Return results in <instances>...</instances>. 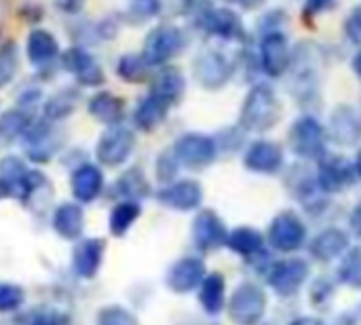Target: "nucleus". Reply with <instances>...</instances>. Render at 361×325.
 I'll use <instances>...</instances> for the list:
<instances>
[{"label":"nucleus","instance_id":"6","mask_svg":"<svg viewBox=\"0 0 361 325\" xmlns=\"http://www.w3.org/2000/svg\"><path fill=\"white\" fill-rule=\"evenodd\" d=\"M267 241L279 254H294L307 243V224L296 211H281L271 220Z\"/></svg>","mask_w":361,"mask_h":325},{"label":"nucleus","instance_id":"28","mask_svg":"<svg viewBox=\"0 0 361 325\" xmlns=\"http://www.w3.org/2000/svg\"><path fill=\"white\" fill-rule=\"evenodd\" d=\"M87 110L95 121H99L108 127L121 125L125 118V99H121L118 95H114L110 91H99L89 99Z\"/></svg>","mask_w":361,"mask_h":325},{"label":"nucleus","instance_id":"52","mask_svg":"<svg viewBox=\"0 0 361 325\" xmlns=\"http://www.w3.org/2000/svg\"><path fill=\"white\" fill-rule=\"evenodd\" d=\"M353 70H355L357 78L361 80V47H360V51L355 53V57H353Z\"/></svg>","mask_w":361,"mask_h":325},{"label":"nucleus","instance_id":"17","mask_svg":"<svg viewBox=\"0 0 361 325\" xmlns=\"http://www.w3.org/2000/svg\"><path fill=\"white\" fill-rule=\"evenodd\" d=\"M243 165H245V169H250L254 173L275 176L283 167V148L277 142L258 140V142L250 144V148L245 150Z\"/></svg>","mask_w":361,"mask_h":325},{"label":"nucleus","instance_id":"43","mask_svg":"<svg viewBox=\"0 0 361 325\" xmlns=\"http://www.w3.org/2000/svg\"><path fill=\"white\" fill-rule=\"evenodd\" d=\"M178 169H180V163L173 154V150H165L159 154L157 159V178L159 182L163 184H171L178 176Z\"/></svg>","mask_w":361,"mask_h":325},{"label":"nucleus","instance_id":"25","mask_svg":"<svg viewBox=\"0 0 361 325\" xmlns=\"http://www.w3.org/2000/svg\"><path fill=\"white\" fill-rule=\"evenodd\" d=\"M106 252V241L104 239H82L76 243L72 252V269L80 279H93L102 266Z\"/></svg>","mask_w":361,"mask_h":325},{"label":"nucleus","instance_id":"30","mask_svg":"<svg viewBox=\"0 0 361 325\" xmlns=\"http://www.w3.org/2000/svg\"><path fill=\"white\" fill-rule=\"evenodd\" d=\"M34 123V116L30 110L23 108H11L0 114V148H8L13 142L23 140L25 131Z\"/></svg>","mask_w":361,"mask_h":325},{"label":"nucleus","instance_id":"37","mask_svg":"<svg viewBox=\"0 0 361 325\" xmlns=\"http://www.w3.org/2000/svg\"><path fill=\"white\" fill-rule=\"evenodd\" d=\"M27 173H30V167L23 163V159H19L15 154L0 159V182H4L11 188L13 197H17Z\"/></svg>","mask_w":361,"mask_h":325},{"label":"nucleus","instance_id":"26","mask_svg":"<svg viewBox=\"0 0 361 325\" xmlns=\"http://www.w3.org/2000/svg\"><path fill=\"white\" fill-rule=\"evenodd\" d=\"M148 93L157 95L167 106L180 104L186 93V78H184L182 70L176 66H163L159 70V74L152 76V85H150Z\"/></svg>","mask_w":361,"mask_h":325},{"label":"nucleus","instance_id":"19","mask_svg":"<svg viewBox=\"0 0 361 325\" xmlns=\"http://www.w3.org/2000/svg\"><path fill=\"white\" fill-rule=\"evenodd\" d=\"M328 140L338 146H355L361 142V114L353 106H338L330 114Z\"/></svg>","mask_w":361,"mask_h":325},{"label":"nucleus","instance_id":"7","mask_svg":"<svg viewBox=\"0 0 361 325\" xmlns=\"http://www.w3.org/2000/svg\"><path fill=\"white\" fill-rule=\"evenodd\" d=\"M173 154L178 163L186 169H205L209 167L218 157V144L216 137L203 135V133H184L173 144Z\"/></svg>","mask_w":361,"mask_h":325},{"label":"nucleus","instance_id":"12","mask_svg":"<svg viewBox=\"0 0 361 325\" xmlns=\"http://www.w3.org/2000/svg\"><path fill=\"white\" fill-rule=\"evenodd\" d=\"M190 235H192L195 247L203 254H209L226 245L228 228L214 209H203L195 216Z\"/></svg>","mask_w":361,"mask_h":325},{"label":"nucleus","instance_id":"45","mask_svg":"<svg viewBox=\"0 0 361 325\" xmlns=\"http://www.w3.org/2000/svg\"><path fill=\"white\" fill-rule=\"evenodd\" d=\"M345 32H347V36H349L353 42L361 44V4L360 6H355L353 13L349 15V19H347V23H345Z\"/></svg>","mask_w":361,"mask_h":325},{"label":"nucleus","instance_id":"32","mask_svg":"<svg viewBox=\"0 0 361 325\" xmlns=\"http://www.w3.org/2000/svg\"><path fill=\"white\" fill-rule=\"evenodd\" d=\"M78 99H80V95H78L76 89H72V87L59 89L57 93H53L44 102V106H42V118H47L51 123H59V121L68 118L76 110Z\"/></svg>","mask_w":361,"mask_h":325},{"label":"nucleus","instance_id":"51","mask_svg":"<svg viewBox=\"0 0 361 325\" xmlns=\"http://www.w3.org/2000/svg\"><path fill=\"white\" fill-rule=\"evenodd\" d=\"M290 325H324L322 321H317V319H313V317H298V319H294Z\"/></svg>","mask_w":361,"mask_h":325},{"label":"nucleus","instance_id":"4","mask_svg":"<svg viewBox=\"0 0 361 325\" xmlns=\"http://www.w3.org/2000/svg\"><path fill=\"white\" fill-rule=\"evenodd\" d=\"M184 47H186L184 32L176 25L163 23L146 34L142 57L150 68H159V66H167L173 57H178L184 51Z\"/></svg>","mask_w":361,"mask_h":325},{"label":"nucleus","instance_id":"3","mask_svg":"<svg viewBox=\"0 0 361 325\" xmlns=\"http://www.w3.org/2000/svg\"><path fill=\"white\" fill-rule=\"evenodd\" d=\"M267 307H269V298L262 286L254 281H243L231 294L226 313L235 325H258L264 319Z\"/></svg>","mask_w":361,"mask_h":325},{"label":"nucleus","instance_id":"27","mask_svg":"<svg viewBox=\"0 0 361 325\" xmlns=\"http://www.w3.org/2000/svg\"><path fill=\"white\" fill-rule=\"evenodd\" d=\"M51 226L57 233V237L66 241H76L80 239L85 231V211L80 203H61L51 218Z\"/></svg>","mask_w":361,"mask_h":325},{"label":"nucleus","instance_id":"31","mask_svg":"<svg viewBox=\"0 0 361 325\" xmlns=\"http://www.w3.org/2000/svg\"><path fill=\"white\" fill-rule=\"evenodd\" d=\"M169 108L171 106H167L163 99H159L157 95L148 93L144 99L137 102V106L133 110V125L140 131H154L167 118Z\"/></svg>","mask_w":361,"mask_h":325},{"label":"nucleus","instance_id":"47","mask_svg":"<svg viewBox=\"0 0 361 325\" xmlns=\"http://www.w3.org/2000/svg\"><path fill=\"white\" fill-rule=\"evenodd\" d=\"M336 0H305V19H313L315 15L324 13V11H330L334 6Z\"/></svg>","mask_w":361,"mask_h":325},{"label":"nucleus","instance_id":"54","mask_svg":"<svg viewBox=\"0 0 361 325\" xmlns=\"http://www.w3.org/2000/svg\"><path fill=\"white\" fill-rule=\"evenodd\" d=\"M353 165H355V173H357V178L361 180V150L357 152V157H355V163H353Z\"/></svg>","mask_w":361,"mask_h":325},{"label":"nucleus","instance_id":"5","mask_svg":"<svg viewBox=\"0 0 361 325\" xmlns=\"http://www.w3.org/2000/svg\"><path fill=\"white\" fill-rule=\"evenodd\" d=\"M290 148L296 157L305 161H319L326 154V144H328V131L324 125L311 116L305 114L300 116L292 127H290Z\"/></svg>","mask_w":361,"mask_h":325},{"label":"nucleus","instance_id":"40","mask_svg":"<svg viewBox=\"0 0 361 325\" xmlns=\"http://www.w3.org/2000/svg\"><path fill=\"white\" fill-rule=\"evenodd\" d=\"M27 325H70V315L57 307L40 305L27 313Z\"/></svg>","mask_w":361,"mask_h":325},{"label":"nucleus","instance_id":"46","mask_svg":"<svg viewBox=\"0 0 361 325\" xmlns=\"http://www.w3.org/2000/svg\"><path fill=\"white\" fill-rule=\"evenodd\" d=\"M40 97H42L40 89H36V87L23 89V91L19 93L17 106H19V108H23V110H30V112H32V110L36 108V104L40 102Z\"/></svg>","mask_w":361,"mask_h":325},{"label":"nucleus","instance_id":"16","mask_svg":"<svg viewBox=\"0 0 361 325\" xmlns=\"http://www.w3.org/2000/svg\"><path fill=\"white\" fill-rule=\"evenodd\" d=\"M23 144H25V154L34 163H47L59 148V140L55 135L53 123L47 118H38V121L34 118V123L23 135Z\"/></svg>","mask_w":361,"mask_h":325},{"label":"nucleus","instance_id":"15","mask_svg":"<svg viewBox=\"0 0 361 325\" xmlns=\"http://www.w3.org/2000/svg\"><path fill=\"white\" fill-rule=\"evenodd\" d=\"M205 275L207 273H205V264L201 258L184 256L169 266L165 283L173 294H190L192 290H197L203 283Z\"/></svg>","mask_w":361,"mask_h":325},{"label":"nucleus","instance_id":"20","mask_svg":"<svg viewBox=\"0 0 361 325\" xmlns=\"http://www.w3.org/2000/svg\"><path fill=\"white\" fill-rule=\"evenodd\" d=\"M351 247V237L347 231L330 226L326 231H322L319 235H315L309 243V256L315 262H332L336 258H341L347 250Z\"/></svg>","mask_w":361,"mask_h":325},{"label":"nucleus","instance_id":"35","mask_svg":"<svg viewBox=\"0 0 361 325\" xmlns=\"http://www.w3.org/2000/svg\"><path fill=\"white\" fill-rule=\"evenodd\" d=\"M116 74L125 80V82H146L150 78V66L146 63V59L142 57V53H125L118 57L116 61Z\"/></svg>","mask_w":361,"mask_h":325},{"label":"nucleus","instance_id":"39","mask_svg":"<svg viewBox=\"0 0 361 325\" xmlns=\"http://www.w3.org/2000/svg\"><path fill=\"white\" fill-rule=\"evenodd\" d=\"M161 13V0H129L125 19L129 23H146Z\"/></svg>","mask_w":361,"mask_h":325},{"label":"nucleus","instance_id":"29","mask_svg":"<svg viewBox=\"0 0 361 325\" xmlns=\"http://www.w3.org/2000/svg\"><path fill=\"white\" fill-rule=\"evenodd\" d=\"M199 302L209 317H218L226 309V279L222 273L205 275L199 286Z\"/></svg>","mask_w":361,"mask_h":325},{"label":"nucleus","instance_id":"44","mask_svg":"<svg viewBox=\"0 0 361 325\" xmlns=\"http://www.w3.org/2000/svg\"><path fill=\"white\" fill-rule=\"evenodd\" d=\"M334 296V283L326 277H319L313 286H311V302L315 307H324L332 300Z\"/></svg>","mask_w":361,"mask_h":325},{"label":"nucleus","instance_id":"34","mask_svg":"<svg viewBox=\"0 0 361 325\" xmlns=\"http://www.w3.org/2000/svg\"><path fill=\"white\" fill-rule=\"evenodd\" d=\"M142 216V207L137 201H121L110 209V218H108V226H110V235L112 237H125L127 231L137 222V218Z\"/></svg>","mask_w":361,"mask_h":325},{"label":"nucleus","instance_id":"13","mask_svg":"<svg viewBox=\"0 0 361 325\" xmlns=\"http://www.w3.org/2000/svg\"><path fill=\"white\" fill-rule=\"evenodd\" d=\"M59 63L82 87H99L104 82L102 66L82 44H74L70 49H66L59 57Z\"/></svg>","mask_w":361,"mask_h":325},{"label":"nucleus","instance_id":"49","mask_svg":"<svg viewBox=\"0 0 361 325\" xmlns=\"http://www.w3.org/2000/svg\"><path fill=\"white\" fill-rule=\"evenodd\" d=\"M351 231L361 237V201L355 205V209H353V214H351Z\"/></svg>","mask_w":361,"mask_h":325},{"label":"nucleus","instance_id":"36","mask_svg":"<svg viewBox=\"0 0 361 325\" xmlns=\"http://www.w3.org/2000/svg\"><path fill=\"white\" fill-rule=\"evenodd\" d=\"M336 277L347 288L361 290V245L349 247L341 256V264L336 269Z\"/></svg>","mask_w":361,"mask_h":325},{"label":"nucleus","instance_id":"11","mask_svg":"<svg viewBox=\"0 0 361 325\" xmlns=\"http://www.w3.org/2000/svg\"><path fill=\"white\" fill-rule=\"evenodd\" d=\"M317 184L326 195L343 192L351 188L357 180L355 165L338 154H324L317 167Z\"/></svg>","mask_w":361,"mask_h":325},{"label":"nucleus","instance_id":"1","mask_svg":"<svg viewBox=\"0 0 361 325\" xmlns=\"http://www.w3.org/2000/svg\"><path fill=\"white\" fill-rule=\"evenodd\" d=\"M281 121V102L275 95V91L269 85H256L247 93L241 114H239V125L245 131L252 133H262L273 129Z\"/></svg>","mask_w":361,"mask_h":325},{"label":"nucleus","instance_id":"48","mask_svg":"<svg viewBox=\"0 0 361 325\" xmlns=\"http://www.w3.org/2000/svg\"><path fill=\"white\" fill-rule=\"evenodd\" d=\"M53 4L63 15H78L85 6V0H53Z\"/></svg>","mask_w":361,"mask_h":325},{"label":"nucleus","instance_id":"41","mask_svg":"<svg viewBox=\"0 0 361 325\" xmlns=\"http://www.w3.org/2000/svg\"><path fill=\"white\" fill-rule=\"evenodd\" d=\"M95 325H140V321L129 309H125L121 305H110L97 313Z\"/></svg>","mask_w":361,"mask_h":325},{"label":"nucleus","instance_id":"10","mask_svg":"<svg viewBox=\"0 0 361 325\" xmlns=\"http://www.w3.org/2000/svg\"><path fill=\"white\" fill-rule=\"evenodd\" d=\"M192 76L195 80L207 89V91H218L222 89L231 76H233V66L231 61L214 49H207L203 53H199L192 61Z\"/></svg>","mask_w":361,"mask_h":325},{"label":"nucleus","instance_id":"38","mask_svg":"<svg viewBox=\"0 0 361 325\" xmlns=\"http://www.w3.org/2000/svg\"><path fill=\"white\" fill-rule=\"evenodd\" d=\"M19 68V51L13 40L0 44V89L13 82Z\"/></svg>","mask_w":361,"mask_h":325},{"label":"nucleus","instance_id":"55","mask_svg":"<svg viewBox=\"0 0 361 325\" xmlns=\"http://www.w3.org/2000/svg\"><path fill=\"white\" fill-rule=\"evenodd\" d=\"M4 0H0V25H2V19H4Z\"/></svg>","mask_w":361,"mask_h":325},{"label":"nucleus","instance_id":"53","mask_svg":"<svg viewBox=\"0 0 361 325\" xmlns=\"http://www.w3.org/2000/svg\"><path fill=\"white\" fill-rule=\"evenodd\" d=\"M11 197H13L11 188H8L4 182H0V199H11Z\"/></svg>","mask_w":361,"mask_h":325},{"label":"nucleus","instance_id":"8","mask_svg":"<svg viewBox=\"0 0 361 325\" xmlns=\"http://www.w3.org/2000/svg\"><path fill=\"white\" fill-rule=\"evenodd\" d=\"M309 275L311 264L305 258H283L271 264V269L267 271V281L277 296L290 298L298 294V290L307 283Z\"/></svg>","mask_w":361,"mask_h":325},{"label":"nucleus","instance_id":"33","mask_svg":"<svg viewBox=\"0 0 361 325\" xmlns=\"http://www.w3.org/2000/svg\"><path fill=\"white\" fill-rule=\"evenodd\" d=\"M114 192L123 197V201H140L150 195V184L146 180V173L140 167L127 169L114 184Z\"/></svg>","mask_w":361,"mask_h":325},{"label":"nucleus","instance_id":"42","mask_svg":"<svg viewBox=\"0 0 361 325\" xmlns=\"http://www.w3.org/2000/svg\"><path fill=\"white\" fill-rule=\"evenodd\" d=\"M25 292L15 283H0V313H15L23 307Z\"/></svg>","mask_w":361,"mask_h":325},{"label":"nucleus","instance_id":"18","mask_svg":"<svg viewBox=\"0 0 361 325\" xmlns=\"http://www.w3.org/2000/svg\"><path fill=\"white\" fill-rule=\"evenodd\" d=\"M157 201L176 211H192L203 203V188L195 180L171 182L157 192Z\"/></svg>","mask_w":361,"mask_h":325},{"label":"nucleus","instance_id":"9","mask_svg":"<svg viewBox=\"0 0 361 325\" xmlns=\"http://www.w3.org/2000/svg\"><path fill=\"white\" fill-rule=\"evenodd\" d=\"M133 148H135V133L125 125H112L99 135L95 144V159L106 167H118L131 157Z\"/></svg>","mask_w":361,"mask_h":325},{"label":"nucleus","instance_id":"2","mask_svg":"<svg viewBox=\"0 0 361 325\" xmlns=\"http://www.w3.org/2000/svg\"><path fill=\"white\" fill-rule=\"evenodd\" d=\"M188 11L195 17V23L205 30L209 36L224 40H243L245 27L241 17L231 8H216L207 0H188Z\"/></svg>","mask_w":361,"mask_h":325},{"label":"nucleus","instance_id":"24","mask_svg":"<svg viewBox=\"0 0 361 325\" xmlns=\"http://www.w3.org/2000/svg\"><path fill=\"white\" fill-rule=\"evenodd\" d=\"M288 186L292 190V195L309 209V211H317L326 201L322 197H326V192L319 188L317 184V176H313L307 167H294L288 176Z\"/></svg>","mask_w":361,"mask_h":325},{"label":"nucleus","instance_id":"14","mask_svg":"<svg viewBox=\"0 0 361 325\" xmlns=\"http://www.w3.org/2000/svg\"><path fill=\"white\" fill-rule=\"evenodd\" d=\"M292 63V51L290 42L283 32L271 30L262 36L260 42V68L267 76H281Z\"/></svg>","mask_w":361,"mask_h":325},{"label":"nucleus","instance_id":"23","mask_svg":"<svg viewBox=\"0 0 361 325\" xmlns=\"http://www.w3.org/2000/svg\"><path fill=\"white\" fill-rule=\"evenodd\" d=\"M226 247L233 254L245 258L250 264H256L260 258H269L264 250V235L254 226H237L228 231Z\"/></svg>","mask_w":361,"mask_h":325},{"label":"nucleus","instance_id":"21","mask_svg":"<svg viewBox=\"0 0 361 325\" xmlns=\"http://www.w3.org/2000/svg\"><path fill=\"white\" fill-rule=\"evenodd\" d=\"M25 55H27L30 63L36 68L44 70V68L53 66L61 57L59 42H57L55 34H51L49 30H42V27H34L25 38Z\"/></svg>","mask_w":361,"mask_h":325},{"label":"nucleus","instance_id":"50","mask_svg":"<svg viewBox=\"0 0 361 325\" xmlns=\"http://www.w3.org/2000/svg\"><path fill=\"white\" fill-rule=\"evenodd\" d=\"M243 11H254V8H258V6H262L264 4V0H235Z\"/></svg>","mask_w":361,"mask_h":325},{"label":"nucleus","instance_id":"22","mask_svg":"<svg viewBox=\"0 0 361 325\" xmlns=\"http://www.w3.org/2000/svg\"><path fill=\"white\" fill-rule=\"evenodd\" d=\"M70 188L76 203H93L104 190V171L93 163H80L70 176Z\"/></svg>","mask_w":361,"mask_h":325}]
</instances>
